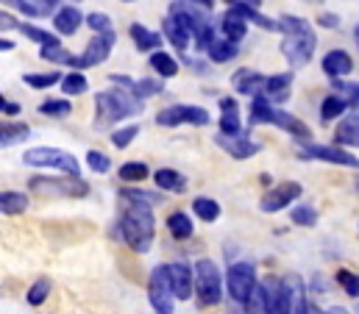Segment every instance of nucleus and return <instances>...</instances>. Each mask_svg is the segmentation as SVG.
<instances>
[{
	"label": "nucleus",
	"mask_w": 359,
	"mask_h": 314,
	"mask_svg": "<svg viewBox=\"0 0 359 314\" xmlns=\"http://www.w3.org/2000/svg\"><path fill=\"white\" fill-rule=\"evenodd\" d=\"M123 228V239L137 250L145 253L156 236V220H154V209L148 203H128V209L123 212L120 220Z\"/></svg>",
	"instance_id": "nucleus-1"
},
{
	"label": "nucleus",
	"mask_w": 359,
	"mask_h": 314,
	"mask_svg": "<svg viewBox=\"0 0 359 314\" xmlns=\"http://www.w3.org/2000/svg\"><path fill=\"white\" fill-rule=\"evenodd\" d=\"M95 109H97V125H111V123H120L131 114H140L142 100L134 97L131 92L111 89V92H97L95 95Z\"/></svg>",
	"instance_id": "nucleus-2"
},
{
	"label": "nucleus",
	"mask_w": 359,
	"mask_h": 314,
	"mask_svg": "<svg viewBox=\"0 0 359 314\" xmlns=\"http://www.w3.org/2000/svg\"><path fill=\"white\" fill-rule=\"evenodd\" d=\"M192 292L198 295V306L201 309H209V306H217L220 298H223V278H220V270L212 259H201L192 270Z\"/></svg>",
	"instance_id": "nucleus-3"
},
{
	"label": "nucleus",
	"mask_w": 359,
	"mask_h": 314,
	"mask_svg": "<svg viewBox=\"0 0 359 314\" xmlns=\"http://www.w3.org/2000/svg\"><path fill=\"white\" fill-rule=\"evenodd\" d=\"M251 123H254V125H259V123L278 125V128H284L287 134H292V137H298V139H312V131H309L306 123H301L298 117H292V114H287V111L270 106L265 97H254V103H251Z\"/></svg>",
	"instance_id": "nucleus-4"
},
{
	"label": "nucleus",
	"mask_w": 359,
	"mask_h": 314,
	"mask_svg": "<svg viewBox=\"0 0 359 314\" xmlns=\"http://www.w3.org/2000/svg\"><path fill=\"white\" fill-rule=\"evenodd\" d=\"M22 161L28 167H53V170H62L67 172L70 178H79L81 175V164L79 158L67 151H59V148H31L22 153Z\"/></svg>",
	"instance_id": "nucleus-5"
},
{
	"label": "nucleus",
	"mask_w": 359,
	"mask_h": 314,
	"mask_svg": "<svg viewBox=\"0 0 359 314\" xmlns=\"http://www.w3.org/2000/svg\"><path fill=\"white\" fill-rule=\"evenodd\" d=\"M315 45H318V36H315V31H312V25H309V28H304V31H298V34H287L284 42H281V53H284V59H287L292 67H304V64L312 62Z\"/></svg>",
	"instance_id": "nucleus-6"
},
{
	"label": "nucleus",
	"mask_w": 359,
	"mask_h": 314,
	"mask_svg": "<svg viewBox=\"0 0 359 314\" xmlns=\"http://www.w3.org/2000/svg\"><path fill=\"white\" fill-rule=\"evenodd\" d=\"M298 301H304V289H301V281L295 275H290L287 281L276 284V289L270 295V314H292Z\"/></svg>",
	"instance_id": "nucleus-7"
},
{
	"label": "nucleus",
	"mask_w": 359,
	"mask_h": 314,
	"mask_svg": "<svg viewBox=\"0 0 359 314\" xmlns=\"http://www.w3.org/2000/svg\"><path fill=\"white\" fill-rule=\"evenodd\" d=\"M148 298H151V306L156 309V314H173V292H170V281H168V264H162L151 273Z\"/></svg>",
	"instance_id": "nucleus-8"
},
{
	"label": "nucleus",
	"mask_w": 359,
	"mask_h": 314,
	"mask_svg": "<svg viewBox=\"0 0 359 314\" xmlns=\"http://www.w3.org/2000/svg\"><path fill=\"white\" fill-rule=\"evenodd\" d=\"M226 281H229V295L237 303H245V298L251 295V289L257 284V270L248 261H237V264L229 267V278Z\"/></svg>",
	"instance_id": "nucleus-9"
},
{
	"label": "nucleus",
	"mask_w": 359,
	"mask_h": 314,
	"mask_svg": "<svg viewBox=\"0 0 359 314\" xmlns=\"http://www.w3.org/2000/svg\"><path fill=\"white\" fill-rule=\"evenodd\" d=\"M156 123L165 125V128L184 125V123H189V125H206L209 123V111L201 109V106H168V109H162L156 114Z\"/></svg>",
	"instance_id": "nucleus-10"
},
{
	"label": "nucleus",
	"mask_w": 359,
	"mask_h": 314,
	"mask_svg": "<svg viewBox=\"0 0 359 314\" xmlns=\"http://www.w3.org/2000/svg\"><path fill=\"white\" fill-rule=\"evenodd\" d=\"M114 42H117V34L114 31H103V34L92 36L90 42H87L84 56H79V70H87V67H95V64L106 62L109 53H111V48H114Z\"/></svg>",
	"instance_id": "nucleus-11"
},
{
	"label": "nucleus",
	"mask_w": 359,
	"mask_h": 314,
	"mask_svg": "<svg viewBox=\"0 0 359 314\" xmlns=\"http://www.w3.org/2000/svg\"><path fill=\"white\" fill-rule=\"evenodd\" d=\"M301 184L298 181H284V184H278V186H273L268 195L262 198V203H259V209L262 212H268V214H273V212H281V209H287L295 198H301Z\"/></svg>",
	"instance_id": "nucleus-12"
},
{
	"label": "nucleus",
	"mask_w": 359,
	"mask_h": 314,
	"mask_svg": "<svg viewBox=\"0 0 359 314\" xmlns=\"http://www.w3.org/2000/svg\"><path fill=\"white\" fill-rule=\"evenodd\" d=\"M301 158H318V161H332V164H343V167H357V156L343 151V148H332V145H301L298 148Z\"/></svg>",
	"instance_id": "nucleus-13"
},
{
	"label": "nucleus",
	"mask_w": 359,
	"mask_h": 314,
	"mask_svg": "<svg viewBox=\"0 0 359 314\" xmlns=\"http://www.w3.org/2000/svg\"><path fill=\"white\" fill-rule=\"evenodd\" d=\"M31 189L34 192H42V195H70V198H81L90 192L87 184H81L79 178L73 181H56V178H34L31 181Z\"/></svg>",
	"instance_id": "nucleus-14"
},
{
	"label": "nucleus",
	"mask_w": 359,
	"mask_h": 314,
	"mask_svg": "<svg viewBox=\"0 0 359 314\" xmlns=\"http://www.w3.org/2000/svg\"><path fill=\"white\" fill-rule=\"evenodd\" d=\"M168 281H170L173 298H179V301H189L192 298V270L184 261L168 264Z\"/></svg>",
	"instance_id": "nucleus-15"
},
{
	"label": "nucleus",
	"mask_w": 359,
	"mask_h": 314,
	"mask_svg": "<svg viewBox=\"0 0 359 314\" xmlns=\"http://www.w3.org/2000/svg\"><path fill=\"white\" fill-rule=\"evenodd\" d=\"M278 278H265V284H254L251 295L245 298V314H270V295L276 289Z\"/></svg>",
	"instance_id": "nucleus-16"
},
{
	"label": "nucleus",
	"mask_w": 359,
	"mask_h": 314,
	"mask_svg": "<svg viewBox=\"0 0 359 314\" xmlns=\"http://www.w3.org/2000/svg\"><path fill=\"white\" fill-rule=\"evenodd\" d=\"M215 142H217L229 156H234V158H248V156H254V153H259V145L251 142L245 134H237V137H223V134H217Z\"/></svg>",
	"instance_id": "nucleus-17"
},
{
	"label": "nucleus",
	"mask_w": 359,
	"mask_h": 314,
	"mask_svg": "<svg viewBox=\"0 0 359 314\" xmlns=\"http://www.w3.org/2000/svg\"><path fill=\"white\" fill-rule=\"evenodd\" d=\"M290 83H292V73H278V76H270L265 78V89L259 97H265L270 106L276 103H284L290 97Z\"/></svg>",
	"instance_id": "nucleus-18"
},
{
	"label": "nucleus",
	"mask_w": 359,
	"mask_h": 314,
	"mask_svg": "<svg viewBox=\"0 0 359 314\" xmlns=\"http://www.w3.org/2000/svg\"><path fill=\"white\" fill-rule=\"evenodd\" d=\"M234 89L240 92V95H248V97H259L262 95V89H265V76L262 73H257V70H237L234 73Z\"/></svg>",
	"instance_id": "nucleus-19"
},
{
	"label": "nucleus",
	"mask_w": 359,
	"mask_h": 314,
	"mask_svg": "<svg viewBox=\"0 0 359 314\" xmlns=\"http://www.w3.org/2000/svg\"><path fill=\"white\" fill-rule=\"evenodd\" d=\"M354 70V62H351V56L346 53V50H329L326 56H323V73L329 76V78H343V76H348Z\"/></svg>",
	"instance_id": "nucleus-20"
},
{
	"label": "nucleus",
	"mask_w": 359,
	"mask_h": 314,
	"mask_svg": "<svg viewBox=\"0 0 359 314\" xmlns=\"http://www.w3.org/2000/svg\"><path fill=\"white\" fill-rule=\"evenodd\" d=\"M81 22H84V14H81L79 8H73V6H65V8H59V11L53 14V28H56L59 34H65V36L76 34V31L81 28Z\"/></svg>",
	"instance_id": "nucleus-21"
},
{
	"label": "nucleus",
	"mask_w": 359,
	"mask_h": 314,
	"mask_svg": "<svg viewBox=\"0 0 359 314\" xmlns=\"http://www.w3.org/2000/svg\"><path fill=\"white\" fill-rule=\"evenodd\" d=\"M220 34H223V39H229V42H240V39H245V34H248V22L243 20V17H237L234 11H226L223 14V20H220Z\"/></svg>",
	"instance_id": "nucleus-22"
},
{
	"label": "nucleus",
	"mask_w": 359,
	"mask_h": 314,
	"mask_svg": "<svg viewBox=\"0 0 359 314\" xmlns=\"http://www.w3.org/2000/svg\"><path fill=\"white\" fill-rule=\"evenodd\" d=\"M128 31H131V39H134L137 50H159L162 48V34L145 28L142 22H131Z\"/></svg>",
	"instance_id": "nucleus-23"
},
{
	"label": "nucleus",
	"mask_w": 359,
	"mask_h": 314,
	"mask_svg": "<svg viewBox=\"0 0 359 314\" xmlns=\"http://www.w3.org/2000/svg\"><path fill=\"white\" fill-rule=\"evenodd\" d=\"M154 181H156V186L159 189H165V192H184L187 189V178L176 172V170H156L154 172Z\"/></svg>",
	"instance_id": "nucleus-24"
},
{
	"label": "nucleus",
	"mask_w": 359,
	"mask_h": 314,
	"mask_svg": "<svg viewBox=\"0 0 359 314\" xmlns=\"http://www.w3.org/2000/svg\"><path fill=\"white\" fill-rule=\"evenodd\" d=\"M237 45L234 42H229V39H215L209 48H206V56L215 62V64H226V62H231V59H237Z\"/></svg>",
	"instance_id": "nucleus-25"
},
{
	"label": "nucleus",
	"mask_w": 359,
	"mask_h": 314,
	"mask_svg": "<svg viewBox=\"0 0 359 314\" xmlns=\"http://www.w3.org/2000/svg\"><path fill=\"white\" fill-rule=\"evenodd\" d=\"M28 209L25 192H0V214H22Z\"/></svg>",
	"instance_id": "nucleus-26"
},
{
	"label": "nucleus",
	"mask_w": 359,
	"mask_h": 314,
	"mask_svg": "<svg viewBox=\"0 0 359 314\" xmlns=\"http://www.w3.org/2000/svg\"><path fill=\"white\" fill-rule=\"evenodd\" d=\"M151 67H154V73H159L162 78H173V76H179V64H176V59H173L170 53H165V50H156V53L151 56Z\"/></svg>",
	"instance_id": "nucleus-27"
},
{
	"label": "nucleus",
	"mask_w": 359,
	"mask_h": 314,
	"mask_svg": "<svg viewBox=\"0 0 359 314\" xmlns=\"http://www.w3.org/2000/svg\"><path fill=\"white\" fill-rule=\"evenodd\" d=\"M28 134H31V128L22 123H0V148L22 142V139H28Z\"/></svg>",
	"instance_id": "nucleus-28"
},
{
	"label": "nucleus",
	"mask_w": 359,
	"mask_h": 314,
	"mask_svg": "<svg viewBox=\"0 0 359 314\" xmlns=\"http://www.w3.org/2000/svg\"><path fill=\"white\" fill-rule=\"evenodd\" d=\"M39 56L53 62V64H70L79 70V56H73L70 50H65L62 45H50V48H39Z\"/></svg>",
	"instance_id": "nucleus-29"
},
{
	"label": "nucleus",
	"mask_w": 359,
	"mask_h": 314,
	"mask_svg": "<svg viewBox=\"0 0 359 314\" xmlns=\"http://www.w3.org/2000/svg\"><path fill=\"white\" fill-rule=\"evenodd\" d=\"M192 212L198 214V220H203V223H215V220L220 217V203L212 200V198H195Z\"/></svg>",
	"instance_id": "nucleus-30"
},
{
	"label": "nucleus",
	"mask_w": 359,
	"mask_h": 314,
	"mask_svg": "<svg viewBox=\"0 0 359 314\" xmlns=\"http://www.w3.org/2000/svg\"><path fill=\"white\" fill-rule=\"evenodd\" d=\"M17 31H20V34H25L31 42H39V48H50V45H59V39H56L53 34L42 31V28H36V25H31V22H20V25H17Z\"/></svg>",
	"instance_id": "nucleus-31"
},
{
	"label": "nucleus",
	"mask_w": 359,
	"mask_h": 314,
	"mask_svg": "<svg viewBox=\"0 0 359 314\" xmlns=\"http://www.w3.org/2000/svg\"><path fill=\"white\" fill-rule=\"evenodd\" d=\"M357 137H359V125H357V114H354V117H346V120L337 125L334 139H337L340 145H354V148H357Z\"/></svg>",
	"instance_id": "nucleus-32"
},
{
	"label": "nucleus",
	"mask_w": 359,
	"mask_h": 314,
	"mask_svg": "<svg viewBox=\"0 0 359 314\" xmlns=\"http://www.w3.org/2000/svg\"><path fill=\"white\" fill-rule=\"evenodd\" d=\"M165 92V83L162 78H142V81H134V86H131V95L134 97H151V95H162Z\"/></svg>",
	"instance_id": "nucleus-33"
},
{
	"label": "nucleus",
	"mask_w": 359,
	"mask_h": 314,
	"mask_svg": "<svg viewBox=\"0 0 359 314\" xmlns=\"http://www.w3.org/2000/svg\"><path fill=\"white\" fill-rule=\"evenodd\" d=\"M168 228L176 239H187V236H192V220L184 212H176L168 217Z\"/></svg>",
	"instance_id": "nucleus-34"
},
{
	"label": "nucleus",
	"mask_w": 359,
	"mask_h": 314,
	"mask_svg": "<svg viewBox=\"0 0 359 314\" xmlns=\"http://www.w3.org/2000/svg\"><path fill=\"white\" fill-rule=\"evenodd\" d=\"M348 106H346V100L340 97V95H329L323 103H320V117L329 123V120H334V117H340L343 111H346Z\"/></svg>",
	"instance_id": "nucleus-35"
},
{
	"label": "nucleus",
	"mask_w": 359,
	"mask_h": 314,
	"mask_svg": "<svg viewBox=\"0 0 359 314\" xmlns=\"http://www.w3.org/2000/svg\"><path fill=\"white\" fill-rule=\"evenodd\" d=\"M220 134H223V137H237V134H243V123H240L237 109H226V111H223V117H220Z\"/></svg>",
	"instance_id": "nucleus-36"
},
{
	"label": "nucleus",
	"mask_w": 359,
	"mask_h": 314,
	"mask_svg": "<svg viewBox=\"0 0 359 314\" xmlns=\"http://www.w3.org/2000/svg\"><path fill=\"white\" fill-rule=\"evenodd\" d=\"M165 36L170 39V45H173L176 50H184V48L189 45V34H187V31H184L181 25H176V22H173L170 17L165 20Z\"/></svg>",
	"instance_id": "nucleus-37"
},
{
	"label": "nucleus",
	"mask_w": 359,
	"mask_h": 314,
	"mask_svg": "<svg viewBox=\"0 0 359 314\" xmlns=\"http://www.w3.org/2000/svg\"><path fill=\"white\" fill-rule=\"evenodd\" d=\"M148 175H151V170H148L142 161H128V164L120 167V178H123V181H131V184L145 181Z\"/></svg>",
	"instance_id": "nucleus-38"
},
{
	"label": "nucleus",
	"mask_w": 359,
	"mask_h": 314,
	"mask_svg": "<svg viewBox=\"0 0 359 314\" xmlns=\"http://www.w3.org/2000/svg\"><path fill=\"white\" fill-rule=\"evenodd\" d=\"M192 39H195V50H203L206 53V48L217 39V34H215V25L212 22H206V25H201L195 34H192Z\"/></svg>",
	"instance_id": "nucleus-39"
},
{
	"label": "nucleus",
	"mask_w": 359,
	"mask_h": 314,
	"mask_svg": "<svg viewBox=\"0 0 359 314\" xmlns=\"http://www.w3.org/2000/svg\"><path fill=\"white\" fill-rule=\"evenodd\" d=\"M62 89H65V95H81V92H87V76H81V73H67V76L62 78Z\"/></svg>",
	"instance_id": "nucleus-40"
},
{
	"label": "nucleus",
	"mask_w": 359,
	"mask_h": 314,
	"mask_svg": "<svg viewBox=\"0 0 359 314\" xmlns=\"http://www.w3.org/2000/svg\"><path fill=\"white\" fill-rule=\"evenodd\" d=\"M59 81H62L59 73H28V76H25V83L34 86V89H48V86H53V83H59Z\"/></svg>",
	"instance_id": "nucleus-41"
},
{
	"label": "nucleus",
	"mask_w": 359,
	"mask_h": 314,
	"mask_svg": "<svg viewBox=\"0 0 359 314\" xmlns=\"http://www.w3.org/2000/svg\"><path fill=\"white\" fill-rule=\"evenodd\" d=\"M48 295H50V281H48V278H39V281L28 289V303H31V306H39V303H45Z\"/></svg>",
	"instance_id": "nucleus-42"
},
{
	"label": "nucleus",
	"mask_w": 359,
	"mask_h": 314,
	"mask_svg": "<svg viewBox=\"0 0 359 314\" xmlns=\"http://www.w3.org/2000/svg\"><path fill=\"white\" fill-rule=\"evenodd\" d=\"M39 111L48 114V117H65V114L73 111V106H70L67 100H45V103L39 106Z\"/></svg>",
	"instance_id": "nucleus-43"
},
{
	"label": "nucleus",
	"mask_w": 359,
	"mask_h": 314,
	"mask_svg": "<svg viewBox=\"0 0 359 314\" xmlns=\"http://www.w3.org/2000/svg\"><path fill=\"white\" fill-rule=\"evenodd\" d=\"M290 217H292L295 226H315L318 223V212L312 206H295Z\"/></svg>",
	"instance_id": "nucleus-44"
},
{
	"label": "nucleus",
	"mask_w": 359,
	"mask_h": 314,
	"mask_svg": "<svg viewBox=\"0 0 359 314\" xmlns=\"http://www.w3.org/2000/svg\"><path fill=\"white\" fill-rule=\"evenodd\" d=\"M137 134H140V125H126V128L111 134V142H114V148H128Z\"/></svg>",
	"instance_id": "nucleus-45"
},
{
	"label": "nucleus",
	"mask_w": 359,
	"mask_h": 314,
	"mask_svg": "<svg viewBox=\"0 0 359 314\" xmlns=\"http://www.w3.org/2000/svg\"><path fill=\"white\" fill-rule=\"evenodd\" d=\"M337 281L343 284V289H346L351 298H357V295H359V278L354 275V273H348V270H340V273H337Z\"/></svg>",
	"instance_id": "nucleus-46"
},
{
	"label": "nucleus",
	"mask_w": 359,
	"mask_h": 314,
	"mask_svg": "<svg viewBox=\"0 0 359 314\" xmlns=\"http://www.w3.org/2000/svg\"><path fill=\"white\" fill-rule=\"evenodd\" d=\"M87 25H90L92 31H97V34H103V31H111V20H109V14H100V11H95V14H87Z\"/></svg>",
	"instance_id": "nucleus-47"
},
{
	"label": "nucleus",
	"mask_w": 359,
	"mask_h": 314,
	"mask_svg": "<svg viewBox=\"0 0 359 314\" xmlns=\"http://www.w3.org/2000/svg\"><path fill=\"white\" fill-rule=\"evenodd\" d=\"M87 164H90L95 172H109V167H111L109 156H103L100 151H90V153H87Z\"/></svg>",
	"instance_id": "nucleus-48"
},
{
	"label": "nucleus",
	"mask_w": 359,
	"mask_h": 314,
	"mask_svg": "<svg viewBox=\"0 0 359 314\" xmlns=\"http://www.w3.org/2000/svg\"><path fill=\"white\" fill-rule=\"evenodd\" d=\"M0 3H3V6H11V8H20V11H22V14H28V17H42V14L28 3V0H0Z\"/></svg>",
	"instance_id": "nucleus-49"
},
{
	"label": "nucleus",
	"mask_w": 359,
	"mask_h": 314,
	"mask_svg": "<svg viewBox=\"0 0 359 314\" xmlns=\"http://www.w3.org/2000/svg\"><path fill=\"white\" fill-rule=\"evenodd\" d=\"M31 6H34L42 17H48V14L53 11V6H59V0H31Z\"/></svg>",
	"instance_id": "nucleus-50"
},
{
	"label": "nucleus",
	"mask_w": 359,
	"mask_h": 314,
	"mask_svg": "<svg viewBox=\"0 0 359 314\" xmlns=\"http://www.w3.org/2000/svg\"><path fill=\"white\" fill-rule=\"evenodd\" d=\"M17 25H20V20H17V17H11V14H6V11H0V28H8V31H17Z\"/></svg>",
	"instance_id": "nucleus-51"
},
{
	"label": "nucleus",
	"mask_w": 359,
	"mask_h": 314,
	"mask_svg": "<svg viewBox=\"0 0 359 314\" xmlns=\"http://www.w3.org/2000/svg\"><path fill=\"white\" fill-rule=\"evenodd\" d=\"M292 314H326V312H320L318 306H312V303H306V301H298Z\"/></svg>",
	"instance_id": "nucleus-52"
},
{
	"label": "nucleus",
	"mask_w": 359,
	"mask_h": 314,
	"mask_svg": "<svg viewBox=\"0 0 359 314\" xmlns=\"http://www.w3.org/2000/svg\"><path fill=\"white\" fill-rule=\"evenodd\" d=\"M318 22L326 25V28H337V25H340V17H337V14H320Z\"/></svg>",
	"instance_id": "nucleus-53"
},
{
	"label": "nucleus",
	"mask_w": 359,
	"mask_h": 314,
	"mask_svg": "<svg viewBox=\"0 0 359 314\" xmlns=\"http://www.w3.org/2000/svg\"><path fill=\"white\" fill-rule=\"evenodd\" d=\"M6 114H20V103H6Z\"/></svg>",
	"instance_id": "nucleus-54"
},
{
	"label": "nucleus",
	"mask_w": 359,
	"mask_h": 314,
	"mask_svg": "<svg viewBox=\"0 0 359 314\" xmlns=\"http://www.w3.org/2000/svg\"><path fill=\"white\" fill-rule=\"evenodd\" d=\"M189 3H198V6L203 8V11H209V8L215 6V0H189Z\"/></svg>",
	"instance_id": "nucleus-55"
},
{
	"label": "nucleus",
	"mask_w": 359,
	"mask_h": 314,
	"mask_svg": "<svg viewBox=\"0 0 359 314\" xmlns=\"http://www.w3.org/2000/svg\"><path fill=\"white\" fill-rule=\"evenodd\" d=\"M6 50H14V42L11 39H0V53H6Z\"/></svg>",
	"instance_id": "nucleus-56"
},
{
	"label": "nucleus",
	"mask_w": 359,
	"mask_h": 314,
	"mask_svg": "<svg viewBox=\"0 0 359 314\" xmlns=\"http://www.w3.org/2000/svg\"><path fill=\"white\" fill-rule=\"evenodd\" d=\"M326 314H348V312H346V309H337V306H334V309H329Z\"/></svg>",
	"instance_id": "nucleus-57"
},
{
	"label": "nucleus",
	"mask_w": 359,
	"mask_h": 314,
	"mask_svg": "<svg viewBox=\"0 0 359 314\" xmlns=\"http://www.w3.org/2000/svg\"><path fill=\"white\" fill-rule=\"evenodd\" d=\"M3 109H6V97L0 95V111H3Z\"/></svg>",
	"instance_id": "nucleus-58"
},
{
	"label": "nucleus",
	"mask_w": 359,
	"mask_h": 314,
	"mask_svg": "<svg viewBox=\"0 0 359 314\" xmlns=\"http://www.w3.org/2000/svg\"><path fill=\"white\" fill-rule=\"evenodd\" d=\"M226 3H229V6H231V3H234V0H226Z\"/></svg>",
	"instance_id": "nucleus-59"
},
{
	"label": "nucleus",
	"mask_w": 359,
	"mask_h": 314,
	"mask_svg": "<svg viewBox=\"0 0 359 314\" xmlns=\"http://www.w3.org/2000/svg\"><path fill=\"white\" fill-rule=\"evenodd\" d=\"M73 3H79V0H73Z\"/></svg>",
	"instance_id": "nucleus-60"
},
{
	"label": "nucleus",
	"mask_w": 359,
	"mask_h": 314,
	"mask_svg": "<svg viewBox=\"0 0 359 314\" xmlns=\"http://www.w3.org/2000/svg\"><path fill=\"white\" fill-rule=\"evenodd\" d=\"M126 3H131V0H126Z\"/></svg>",
	"instance_id": "nucleus-61"
}]
</instances>
